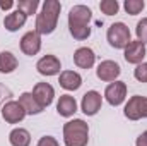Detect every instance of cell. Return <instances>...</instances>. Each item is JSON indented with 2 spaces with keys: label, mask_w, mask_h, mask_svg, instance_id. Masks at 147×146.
<instances>
[{
  "label": "cell",
  "mask_w": 147,
  "mask_h": 146,
  "mask_svg": "<svg viewBox=\"0 0 147 146\" xmlns=\"http://www.w3.org/2000/svg\"><path fill=\"white\" fill-rule=\"evenodd\" d=\"M36 146H60V143L53 136H43V138H39Z\"/></svg>",
  "instance_id": "obj_26"
},
{
  "label": "cell",
  "mask_w": 147,
  "mask_h": 146,
  "mask_svg": "<svg viewBox=\"0 0 147 146\" xmlns=\"http://www.w3.org/2000/svg\"><path fill=\"white\" fill-rule=\"evenodd\" d=\"M9 143L12 146H29L31 145V134L24 127H16L9 134Z\"/></svg>",
  "instance_id": "obj_20"
},
{
  "label": "cell",
  "mask_w": 147,
  "mask_h": 146,
  "mask_svg": "<svg viewBox=\"0 0 147 146\" xmlns=\"http://www.w3.org/2000/svg\"><path fill=\"white\" fill-rule=\"evenodd\" d=\"M135 35H137V40L142 41L144 45H147V17H142L137 26H135Z\"/></svg>",
  "instance_id": "obj_24"
},
{
  "label": "cell",
  "mask_w": 147,
  "mask_h": 146,
  "mask_svg": "<svg viewBox=\"0 0 147 146\" xmlns=\"http://www.w3.org/2000/svg\"><path fill=\"white\" fill-rule=\"evenodd\" d=\"M31 93L34 95V98L38 100V103L43 108L50 107L53 103V100H55V88L50 83H36Z\"/></svg>",
  "instance_id": "obj_13"
},
{
  "label": "cell",
  "mask_w": 147,
  "mask_h": 146,
  "mask_svg": "<svg viewBox=\"0 0 147 146\" xmlns=\"http://www.w3.org/2000/svg\"><path fill=\"white\" fill-rule=\"evenodd\" d=\"M89 126L82 119H74L63 124V145L65 146H87Z\"/></svg>",
  "instance_id": "obj_3"
},
{
  "label": "cell",
  "mask_w": 147,
  "mask_h": 146,
  "mask_svg": "<svg viewBox=\"0 0 147 146\" xmlns=\"http://www.w3.org/2000/svg\"><path fill=\"white\" fill-rule=\"evenodd\" d=\"M106 40L115 50H125V46L132 41V33L125 23H113L106 31Z\"/></svg>",
  "instance_id": "obj_4"
},
{
  "label": "cell",
  "mask_w": 147,
  "mask_h": 146,
  "mask_svg": "<svg viewBox=\"0 0 147 146\" xmlns=\"http://www.w3.org/2000/svg\"><path fill=\"white\" fill-rule=\"evenodd\" d=\"M135 146H147V131H144V132L135 139Z\"/></svg>",
  "instance_id": "obj_27"
},
{
  "label": "cell",
  "mask_w": 147,
  "mask_h": 146,
  "mask_svg": "<svg viewBox=\"0 0 147 146\" xmlns=\"http://www.w3.org/2000/svg\"><path fill=\"white\" fill-rule=\"evenodd\" d=\"M120 74H121V67L115 60H103V62L98 64V69H96L98 79H101L105 83H115V81H118Z\"/></svg>",
  "instance_id": "obj_11"
},
{
  "label": "cell",
  "mask_w": 147,
  "mask_h": 146,
  "mask_svg": "<svg viewBox=\"0 0 147 146\" xmlns=\"http://www.w3.org/2000/svg\"><path fill=\"white\" fill-rule=\"evenodd\" d=\"M19 103L22 105V108L26 110V115H38V113H41L43 112V107L38 103V100L34 98V95L31 93V91H24V93H21V96H19Z\"/></svg>",
  "instance_id": "obj_18"
},
{
  "label": "cell",
  "mask_w": 147,
  "mask_h": 146,
  "mask_svg": "<svg viewBox=\"0 0 147 146\" xmlns=\"http://www.w3.org/2000/svg\"><path fill=\"white\" fill-rule=\"evenodd\" d=\"M134 77H135L139 83H147V62L139 64V65L134 69Z\"/></svg>",
  "instance_id": "obj_25"
},
{
  "label": "cell",
  "mask_w": 147,
  "mask_h": 146,
  "mask_svg": "<svg viewBox=\"0 0 147 146\" xmlns=\"http://www.w3.org/2000/svg\"><path fill=\"white\" fill-rule=\"evenodd\" d=\"M38 7H39V0H19L17 2V9L22 10L28 17L33 16V14H36Z\"/></svg>",
  "instance_id": "obj_22"
},
{
  "label": "cell",
  "mask_w": 147,
  "mask_h": 146,
  "mask_svg": "<svg viewBox=\"0 0 147 146\" xmlns=\"http://www.w3.org/2000/svg\"><path fill=\"white\" fill-rule=\"evenodd\" d=\"M123 113H125V117L128 120L147 119V96L134 95L132 98H128V102L125 103Z\"/></svg>",
  "instance_id": "obj_5"
},
{
  "label": "cell",
  "mask_w": 147,
  "mask_h": 146,
  "mask_svg": "<svg viewBox=\"0 0 147 146\" xmlns=\"http://www.w3.org/2000/svg\"><path fill=\"white\" fill-rule=\"evenodd\" d=\"M127 83L123 81H115V83H110L105 89V100L110 103L111 107H120L121 103H125L127 100Z\"/></svg>",
  "instance_id": "obj_6"
},
{
  "label": "cell",
  "mask_w": 147,
  "mask_h": 146,
  "mask_svg": "<svg viewBox=\"0 0 147 146\" xmlns=\"http://www.w3.org/2000/svg\"><path fill=\"white\" fill-rule=\"evenodd\" d=\"M74 64L79 69H91L96 64V53L89 46H79L74 52Z\"/></svg>",
  "instance_id": "obj_14"
},
{
  "label": "cell",
  "mask_w": 147,
  "mask_h": 146,
  "mask_svg": "<svg viewBox=\"0 0 147 146\" xmlns=\"http://www.w3.org/2000/svg\"><path fill=\"white\" fill-rule=\"evenodd\" d=\"M14 5H16V3H14L12 0H2V2H0V9H2V10H9V9H12Z\"/></svg>",
  "instance_id": "obj_28"
},
{
  "label": "cell",
  "mask_w": 147,
  "mask_h": 146,
  "mask_svg": "<svg viewBox=\"0 0 147 146\" xmlns=\"http://www.w3.org/2000/svg\"><path fill=\"white\" fill-rule=\"evenodd\" d=\"M57 112H58V115H62L65 119L72 117L77 112V100L72 95H60V98L57 102Z\"/></svg>",
  "instance_id": "obj_17"
},
{
  "label": "cell",
  "mask_w": 147,
  "mask_h": 146,
  "mask_svg": "<svg viewBox=\"0 0 147 146\" xmlns=\"http://www.w3.org/2000/svg\"><path fill=\"white\" fill-rule=\"evenodd\" d=\"M58 83L67 91H77L82 86V76L75 71H62L58 76Z\"/></svg>",
  "instance_id": "obj_15"
},
{
  "label": "cell",
  "mask_w": 147,
  "mask_h": 146,
  "mask_svg": "<svg viewBox=\"0 0 147 146\" xmlns=\"http://www.w3.org/2000/svg\"><path fill=\"white\" fill-rule=\"evenodd\" d=\"M19 67V60L12 52H0V74H10Z\"/></svg>",
  "instance_id": "obj_19"
},
{
  "label": "cell",
  "mask_w": 147,
  "mask_h": 146,
  "mask_svg": "<svg viewBox=\"0 0 147 146\" xmlns=\"http://www.w3.org/2000/svg\"><path fill=\"white\" fill-rule=\"evenodd\" d=\"M103 107V96L99 91L96 89H91L87 91L84 96H82V102H80V110L84 112V115L87 117H94Z\"/></svg>",
  "instance_id": "obj_8"
},
{
  "label": "cell",
  "mask_w": 147,
  "mask_h": 146,
  "mask_svg": "<svg viewBox=\"0 0 147 146\" xmlns=\"http://www.w3.org/2000/svg\"><path fill=\"white\" fill-rule=\"evenodd\" d=\"M62 3L58 0H45L41 5V10L36 14L34 21V31L38 35H51L57 29L58 17H60Z\"/></svg>",
  "instance_id": "obj_1"
},
{
  "label": "cell",
  "mask_w": 147,
  "mask_h": 146,
  "mask_svg": "<svg viewBox=\"0 0 147 146\" xmlns=\"http://www.w3.org/2000/svg\"><path fill=\"white\" fill-rule=\"evenodd\" d=\"M99 10L105 16H115L120 10V3H118V0H101L99 2Z\"/></svg>",
  "instance_id": "obj_23"
},
{
  "label": "cell",
  "mask_w": 147,
  "mask_h": 146,
  "mask_svg": "<svg viewBox=\"0 0 147 146\" xmlns=\"http://www.w3.org/2000/svg\"><path fill=\"white\" fill-rule=\"evenodd\" d=\"M146 55H147L146 45H144L142 41H139V40H132V41L125 46V50H123L125 60H127L128 64H134V65L142 64L144 59H146Z\"/></svg>",
  "instance_id": "obj_9"
},
{
  "label": "cell",
  "mask_w": 147,
  "mask_h": 146,
  "mask_svg": "<svg viewBox=\"0 0 147 146\" xmlns=\"http://www.w3.org/2000/svg\"><path fill=\"white\" fill-rule=\"evenodd\" d=\"M26 21H28V16H26L22 10L16 9V10H12L10 14L5 16V19H3V26H5L7 31L14 33V31H19V29L26 24Z\"/></svg>",
  "instance_id": "obj_16"
},
{
  "label": "cell",
  "mask_w": 147,
  "mask_h": 146,
  "mask_svg": "<svg viewBox=\"0 0 147 146\" xmlns=\"http://www.w3.org/2000/svg\"><path fill=\"white\" fill-rule=\"evenodd\" d=\"M92 12L87 5H74L69 12V31L75 40L82 41L91 36Z\"/></svg>",
  "instance_id": "obj_2"
},
{
  "label": "cell",
  "mask_w": 147,
  "mask_h": 146,
  "mask_svg": "<svg viewBox=\"0 0 147 146\" xmlns=\"http://www.w3.org/2000/svg\"><path fill=\"white\" fill-rule=\"evenodd\" d=\"M0 113H2V119H3L7 124H19V122H22L24 117H26V110L22 108V105H21L19 102H16V100L7 102V103L2 107Z\"/></svg>",
  "instance_id": "obj_10"
},
{
  "label": "cell",
  "mask_w": 147,
  "mask_h": 146,
  "mask_svg": "<svg viewBox=\"0 0 147 146\" xmlns=\"http://www.w3.org/2000/svg\"><path fill=\"white\" fill-rule=\"evenodd\" d=\"M19 46H21V52H22L24 55L34 57V55L39 53V50H41V35H38L34 29L24 33V36L21 38Z\"/></svg>",
  "instance_id": "obj_12"
},
{
  "label": "cell",
  "mask_w": 147,
  "mask_h": 146,
  "mask_svg": "<svg viewBox=\"0 0 147 146\" xmlns=\"http://www.w3.org/2000/svg\"><path fill=\"white\" fill-rule=\"evenodd\" d=\"M123 9L127 14L130 16H137L146 9V2L144 0H125L123 2Z\"/></svg>",
  "instance_id": "obj_21"
},
{
  "label": "cell",
  "mask_w": 147,
  "mask_h": 146,
  "mask_svg": "<svg viewBox=\"0 0 147 146\" xmlns=\"http://www.w3.org/2000/svg\"><path fill=\"white\" fill-rule=\"evenodd\" d=\"M36 71L41 76H46V77L57 76V74L62 72V62L57 55H51V53L43 55L36 62Z\"/></svg>",
  "instance_id": "obj_7"
}]
</instances>
